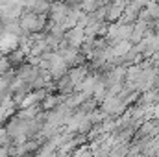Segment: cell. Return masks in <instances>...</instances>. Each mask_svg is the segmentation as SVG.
<instances>
[{"instance_id": "obj_1", "label": "cell", "mask_w": 159, "mask_h": 157, "mask_svg": "<svg viewBox=\"0 0 159 157\" xmlns=\"http://www.w3.org/2000/svg\"><path fill=\"white\" fill-rule=\"evenodd\" d=\"M0 46H2L4 50H11V48L15 46V37H13V35H7V37H4V39L0 41Z\"/></svg>"}]
</instances>
